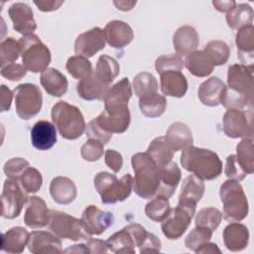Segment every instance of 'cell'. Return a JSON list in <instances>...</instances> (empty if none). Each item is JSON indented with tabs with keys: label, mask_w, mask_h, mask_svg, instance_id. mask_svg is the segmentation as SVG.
I'll use <instances>...</instances> for the list:
<instances>
[{
	"label": "cell",
	"mask_w": 254,
	"mask_h": 254,
	"mask_svg": "<svg viewBox=\"0 0 254 254\" xmlns=\"http://www.w3.org/2000/svg\"><path fill=\"white\" fill-rule=\"evenodd\" d=\"M227 85L221 104L226 109L252 108L253 67L234 64L227 69Z\"/></svg>",
	"instance_id": "1"
},
{
	"label": "cell",
	"mask_w": 254,
	"mask_h": 254,
	"mask_svg": "<svg viewBox=\"0 0 254 254\" xmlns=\"http://www.w3.org/2000/svg\"><path fill=\"white\" fill-rule=\"evenodd\" d=\"M182 167L202 181H212L222 173V162L216 153L190 146L181 155Z\"/></svg>",
	"instance_id": "2"
},
{
	"label": "cell",
	"mask_w": 254,
	"mask_h": 254,
	"mask_svg": "<svg viewBox=\"0 0 254 254\" xmlns=\"http://www.w3.org/2000/svg\"><path fill=\"white\" fill-rule=\"evenodd\" d=\"M135 173L133 190L142 198H152L157 195L160 188V168L147 153H137L131 158Z\"/></svg>",
	"instance_id": "3"
},
{
	"label": "cell",
	"mask_w": 254,
	"mask_h": 254,
	"mask_svg": "<svg viewBox=\"0 0 254 254\" xmlns=\"http://www.w3.org/2000/svg\"><path fill=\"white\" fill-rule=\"evenodd\" d=\"M51 116L60 135L64 139L75 140L86 128L81 111L66 101L57 102L52 108Z\"/></svg>",
	"instance_id": "4"
},
{
	"label": "cell",
	"mask_w": 254,
	"mask_h": 254,
	"mask_svg": "<svg viewBox=\"0 0 254 254\" xmlns=\"http://www.w3.org/2000/svg\"><path fill=\"white\" fill-rule=\"evenodd\" d=\"M93 184L101 197V202L105 204L124 201L130 196L133 190V178L130 174H126L118 180L115 175L99 172L95 175Z\"/></svg>",
	"instance_id": "5"
},
{
	"label": "cell",
	"mask_w": 254,
	"mask_h": 254,
	"mask_svg": "<svg viewBox=\"0 0 254 254\" xmlns=\"http://www.w3.org/2000/svg\"><path fill=\"white\" fill-rule=\"evenodd\" d=\"M219 196L223 205L222 215L225 220L239 222L248 215V200L243 188L237 181L227 180L222 183Z\"/></svg>",
	"instance_id": "6"
},
{
	"label": "cell",
	"mask_w": 254,
	"mask_h": 254,
	"mask_svg": "<svg viewBox=\"0 0 254 254\" xmlns=\"http://www.w3.org/2000/svg\"><path fill=\"white\" fill-rule=\"evenodd\" d=\"M23 65L34 73L43 72L51 63L52 57L49 48L35 34L22 36L19 39Z\"/></svg>",
	"instance_id": "7"
},
{
	"label": "cell",
	"mask_w": 254,
	"mask_h": 254,
	"mask_svg": "<svg viewBox=\"0 0 254 254\" xmlns=\"http://www.w3.org/2000/svg\"><path fill=\"white\" fill-rule=\"evenodd\" d=\"M16 113L22 120L36 116L43 106V94L40 87L34 83H23L13 90Z\"/></svg>",
	"instance_id": "8"
},
{
	"label": "cell",
	"mask_w": 254,
	"mask_h": 254,
	"mask_svg": "<svg viewBox=\"0 0 254 254\" xmlns=\"http://www.w3.org/2000/svg\"><path fill=\"white\" fill-rule=\"evenodd\" d=\"M148 234L149 232L142 225L132 223L109 236L106 243L113 253L134 254L135 247L140 248Z\"/></svg>",
	"instance_id": "9"
},
{
	"label": "cell",
	"mask_w": 254,
	"mask_h": 254,
	"mask_svg": "<svg viewBox=\"0 0 254 254\" xmlns=\"http://www.w3.org/2000/svg\"><path fill=\"white\" fill-rule=\"evenodd\" d=\"M50 229L60 238L72 241L88 240L91 235L87 232L81 219L75 218L65 212L50 210Z\"/></svg>",
	"instance_id": "10"
},
{
	"label": "cell",
	"mask_w": 254,
	"mask_h": 254,
	"mask_svg": "<svg viewBox=\"0 0 254 254\" xmlns=\"http://www.w3.org/2000/svg\"><path fill=\"white\" fill-rule=\"evenodd\" d=\"M195 208L180 203L175 208H171L167 217L162 221L161 229L164 235L170 240L181 238L189 228L195 214Z\"/></svg>",
	"instance_id": "11"
},
{
	"label": "cell",
	"mask_w": 254,
	"mask_h": 254,
	"mask_svg": "<svg viewBox=\"0 0 254 254\" xmlns=\"http://www.w3.org/2000/svg\"><path fill=\"white\" fill-rule=\"evenodd\" d=\"M27 193L18 180L7 178L1 193L2 216L7 219H13L19 216L24 204L29 198Z\"/></svg>",
	"instance_id": "12"
},
{
	"label": "cell",
	"mask_w": 254,
	"mask_h": 254,
	"mask_svg": "<svg viewBox=\"0 0 254 254\" xmlns=\"http://www.w3.org/2000/svg\"><path fill=\"white\" fill-rule=\"evenodd\" d=\"M222 122L223 132L229 138L253 137L252 109H227Z\"/></svg>",
	"instance_id": "13"
},
{
	"label": "cell",
	"mask_w": 254,
	"mask_h": 254,
	"mask_svg": "<svg viewBox=\"0 0 254 254\" xmlns=\"http://www.w3.org/2000/svg\"><path fill=\"white\" fill-rule=\"evenodd\" d=\"M94 120L107 134H120L128 129L131 122V115L128 107L116 111L103 110Z\"/></svg>",
	"instance_id": "14"
},
{
	"label": "cell",
	"mask_w": 254,
	"mask_h": 254,
	"mask_svg": "<svg viewBox=\"0 0 254 254\" xmlns=\"http://www.w3.org/2000/svg\"><path fill=\"white\" fill-rule=\"evenodd\" d=\"M105 43L103 30L94 27L77 36L74 42V52L78 56L91 58L105 48Z\"/></svg>",
	"instance_id": "15"
},
{
	"label": "cell",
	"mask_w": 254,
	"mask_h": 254,
	"mask_svg": "<svg viewBox=\"0 0 254 254\" xmlns=\"http://www.w3.org/2000/svg\"><path fill=\"white\" fill-rule=\"evenodd\" d=\"M81 221L90 235H100L113 225L114 216L109 211H103L95 205H88L81 214Z\"/></svg>",
	"instance_id": "16"
},
{
	"label": "cell",
	"mask_w": 254,
	"mask_h": 254,
	"mask_svg": "<svg viewBox=\"0 0 254 254\" xmlns=\"http://www.w3.org/2000/svg\"><path fill=\"white\" fill-rule=\"evenodd\" d=\"M132 96V86L128 77L109 87L104 97V110L116 111L128 107V102Z\"/></svg>",
	"instance_id": "17"
},
{
	"label": "cell",
	"mask_w": 254,
	"mask_h": 254,
	"mask_svg": "<svg viewBox=\"0 0 254 254\" xmlns=\"http://www.w3.org/2000/svg\"><path fill=\"white\" fill-rule=\"evenodd\" d=\"M8 15L13 23L14 30L23 36L33 34L37 29L33 11L25 3L18 2L12 4L8 9Z\"/></svg>",
	"instance_id": "18"
},
{
	"label": "cell",
	"mask_w": 254,
	"mask_h": 254,
	"mask_svg": "<svg viewBox=\"0 0 254 254\" xmlns=\"http://www.w3.org/2000/svg\"><path fill=\"white\" fill-rule=\"evenodd\" d=\"M50 210L45 200L40 196H30L26 202L24 214L25 224L32 229L42 228L49 224Z\"/></svg>",
	"instance_id": "19"
},
{
	"label": "cell",
	"mask_w": 254,
	"mask_h": 254,
	"mask_svg": "<svg viewBox=\"0 0 254 254\" xmlns=\"http://www.w3.org/2000/svg\"><path fill=\"white\" fill-rule=\"evenodd\" d=\"M103 33L106 43L115 49H122L126 47L134 39L132 28L126 22L120 20L108 22Z\"/></svg>",
	"instance_id": "20"
},
{
	"label": "cell",
	"mask_w": 254,
	"mask_h": 254,
	"mask_svg": "<svg viewBox=\"0 0 254 254\" xmlns=\"http://www.w3.org/2000/svg\"><path fill=\"white\" fill-rule=\"evenodd\" d=\"M28 249L34 254L62 253V241L59 236L47 231H33L30 233Z\"/></svg>",
	"instance_id": "21"
},
{
	"label": "cell",
	"mask_w": 254,
	"mask_h": 254,
	"mask_svg": "<svg viewBox=\"0 0 254 254\" xmlns=\"http://www.w3.org/2000/svg\"><path fill=\"white\" fill-rule=\"evenodd\" d=\"M225 91L226 85L224 82L220 78L212 76L199 85L197 95L203 105L215 107L221 104Z\"/></svg>",
	"instance_id": "22"
},
{
	"label": "cell",
	"mask_w": 254,
	"mask_h": 254,
	"mask_svg": "<svg viewBox=\"0 0 254 254\" xmlns=\"http://www.w3.org/2000/svg\"><path fill=\"white\" fill-rule=\"evenodd\" d=\"M31 142L34 148L46 151L57 142V130L55 124L47 120L37 121L31 129Z\"/></svg>",
	"instance_id": "23"
},
{
	"label": "cell",
	"mask_w": 254,
	"mask_h": 254,
	"mask_svg": "<svg viewBox=\"0 0 254 254\" xmlns=\"http://www.w3.org/2000/svg\"><path fill=\"white\" fill-rule=\"evenodd\" d=\"M199 44V36L196 30L189 25L177 29L173 36V45L178 56L187 57L196 51Z\"/></svg>",
	"instance_id": "24"
},
{
	"label": "cell",
	"mask_w": 254,
	"mask_h": 254,
	"mask_svg": "<svg viewBox=\"0 0 254 254\" xmlns=\"http://www.w3.org/2000/svg\"><path fill=\"white\" fill-rule=\"evenodd\" d=\"M235 44L237 47V55L241 61V64L253 67L254 55V27L247 25L238 29L235 36Z\"/></svg>",
	"instance_id": "25"
},
{
	"label": "cell",
	"mask_w": 254,
	"mask_h": 254,
	"mask_svg": "<svg viewBox=\"0 0 254 254\" xmlns=\"http://www.w3.org/2000/svg\"><path fill=\"white\" fill-rule=\"evenodd\" d=\"M109 84L101 80L93 71L90 75L80 79L76 84V92L84 100H102L104 99Z\"/></svg>",
	"instance_id": "26"
},
{
	"label": "cell",
	"mask_w": 254,
	"mask_h": 254,
	"mask_svg": "<svg viewBox=\"0 0 254 254\" xmlns=\"http://www.w3.org/2000/svg\"><path fill=\"white\" fill-rule=\"evenodd\" d=\"M161 90L167 96L183 97L188 91V80L181 70H167L160 73Z\"/></svg>",
	"instance_id": "27"
},
{
	"label": "cell",
	"mask_w": 254,
	"mask_h": 254,
	"mask_svg": "<svg viewBox=\"0 0 254 254\" xmlns=\"http://www.w3.org/2000/svg\"><path fill=\"white\" fill-rule=\"evenodd\" d=\"M204 190L205 187L203 181L195 175H189L183 181L179 203L196 207V203L202 198Z\"/></svg>",
	"instance_id": "28"
},
{
	"label": "cell",
	"mask_w": 254,
	"mask_h": 254,
	"mask_svg": "<svg viewBox=\"0 0 254 254\" xmlns=\"http://www.w3.org/2000/svg\"><path fill=\"white\" fill-rule=\"evenodd\" d=\"M223 243L225 247L232 252H238L245 249L249 242L248 228L239 222H231L222 232Z\"/></svg>",
	"instance_id": "29"
},
{
	"label": "cell",
	"mask_w": 254,
	"mask_h": 254,
	"mask_svg": "<svg viewBox=\"0 0 254 254\" xmlns=\"http://www.w3.org/2000/svg\"><path fill=\"white\" fill-rule=\"evenodd\" d=\"M50 193L57 203L69 204L75 199L77 190L74 183L70 179L59 176L52 180L50 184Z\"/></svg>",
	"instance_id": "30"
},
{
	"label": "cell",
	"mask_w": 254,
	"mask_h": 254,
	"mask_svg": "<svg viewBox=\"0 0 254 254\" xmlns=\"http://www.w3.org/2000/svg\"><path fill=\"white\" fill-rule=\"evenodd\" d=\"M181 178V170L173 161L160 168V188L156 196L170 198L179 186Z\"/></svg>",
	"instance_id": "31"
},
{
	"label": "cell",
	"mask_w": 254,
	"mask_h": 254,
	"mask_svg": "<svg viewBox=\"0 0 254 254\" xmlns=\"http://www.w3.org/2000/svg\"><path fill=\"white\" fill-rule=\"evenodd\" d=\"M165 139L172 147L174 152L185 150L193 143V138L190 127L183 122L172 123L166 131Z\"/></svg>",
	"instance_id": "32"
},
{
	"label": "cell",
	"mask_w": 254,
	"mask_h": 254,
	"mask_svg": "<svg viewBox=\"0 0 254 254\" xmlns=\"http://www.w3.org/2000/svg\"><path fill=\"white\" fill-rule=\"evenodd\" d=\"M29 236L26 228L12 227L1 235V250L6 253H22L28 244Z\"/></svg>",
	"instance_id": "33"
},
{
	"label": "cell",
	"mask_w": 254,
	"mask_h": 254,
	"mask_svg": "<svg viewBox=\"0 0 254 254\" xmlns=\"http://www.w3.org/2000/svg\"><path fill=\"white\" fill-rule=\"evenodd\" d=\"M40 81L46 92L52 96L61 97L67 91L68 82L66 77L54 67H48L41 72Z\"/></svg>",
	"instance_id": "34"
},
{
	"label": "cell",
	"mask_w": 254,
	"mask_h": 254,
	"mask_svg": "<svg viewBox=\"0 0 254 254\" xmlns=\"http://www.w3.org/2000/svg\"><path fill=\"white\" fill-rule=\"evenodd\" d=\"M187 69L196 77H205L209 75L214 65L204 51H194L186 57L184 62Z\"/></svg>",
	"instance_id": "35"
},
{
	"label": "cell",
	"mask_w": 254,
	"mask_h": 254,
	"mask_svg": "<svg viewBox=\"0 0 254 254\" xmlns=\"http://www.w3.org/2000/svg\"><path fill=\"white\" fill-rule=\"evenodd\" d=\"M139 108L141 113L148 118H157L163 115L167 108V99L158 92L139 97Z\"/></svg>",
	"instance_id": "36"
},
{
	"label": "cell",
	"mask_w": 254,
	"mask_h": 254,
	"mask_svg": "<svg viewBox=\"0 0 254 254\" xmlns=\"http://www.w3.org/2000/svg\"><path fill=\"white\" fill-rule=\"evenodd\" d=\"M146 153L159 168H162L172 162L175 152L165 137H157L150 143Z\"/></svg>",
	"instance_id": "37"
},
{
	"label": "cell",
	"mask_w": 254,
	"mask_h": 254,
	"mask_svg": "<svg viewBox=\"0 0 254 254\" xmlns=\"http://www.w3.org/2000/svg\"><path fill=\"white\" fill-rule=\"evenodd\" d=\"M94 72L101 80L110 84L119 74L120 66L114 58L108 55H102L97 60Z\"/></svg>",
	"instance_id": "38"
},
{
	"label": "cell",
	"mask_w": 254,
	"mask_h": 254,
	"mask_svg": "<svg viewBox=\"0 0 254 254\" xmlns=\"http://www.w3.org/2000/svg\"><path fill=\"white\" fill-rule=\"evenodd\" d=\"M253 10L245 3L236 4V6L226 14V22L229 28L236 30L241 27L252 25Z\"/></svg>",
	"instance_id": "39"
},
{
	"label": "cell",
	"mask_w": 254,
	"mask_h": 254,
	"mask_svg": "<svg viewBox=\"0 0 254 254\" xmlns=\"http://www.w3.org/2000/svg\"><path fill=\"white\" fill-rule=\"evenodd\" d=\"M236 160L243 171L249 175L254 172L253 137L243 138L236 146Z\"/></svg>",
	"instance_id": "40"
},
{
	"label": "cell",
	"mask_w": 254,
	"mask_h": 254,
	"mask_svg": "<svg viewBox=\"0 0 254 254\" xmlns=\"http://www.w3.org/2000/svg\"><path fill=\"white\" fill-rule=\"evenodd\" d=\"M203 51L209 57L214 66L226 64L230 56L228 45L221 40H212L208 42Z\"/></svg>",
	"instance_id": "41"
},
{
	"label": "cell",
	"mask_w": 254,
	"mask_h": 254,
	"mask_svg": "<svg viewBox=\"0 0 254 254\" xmlns=\"http://www.w3.org/2000/svg\"><path fill=\"white\" fill-rule=\"evenodd\" d=\"M65 68L67 72L76 79H83L93 72L92 64L87 58L78 55L68 58Z\"/></svg>",
	"instance_id": "42"
},
{
	"label": "cell",
	"mask_w": 254,
	"mask_h": 254,
	"mask_svg": "<svg viewBox=\"0 0 254 254\" xmlns=\"http://www.w3.org/2000/svg\"><path fill=\"white\" fill-rule=\"evenodd\" d=\"M158 88L159 86L157 79L152 73L142 71L134 76L133 89L135 95H137L138 97L157 92Z\"/></svg>",
	"instance_id": "43"
},
{
	"label": "cell",
	"mask_w": 254,
	"mask_h": 254,
	"mask_svg": "<svg viewBox=\"0 0 254 254\" xmlns=\"http://www.w3.org/2000/svg\"><path fill=\"white\" fill-rule=\"evenodd\" d=\"M170 209L169 198L156 196L146 204L145 214L153 221L162 222L167 217Z\"/></svg>",
	"instance_id": "44"
},
{
	"label": "cell",
	"mask_w": 254,
	"mask_h": 254,
	"mask_svg": "<svg viewBox=\"0 0 254 254\" xmlns=\"http://www.w3.org/2000/svg\"><path fill=\"white\" fill-rule=\"evenodd\" d=\"M222 213L215 207H203L195 215V226L205 227L214 231L220 224Z\"/></svg>",
	"instance_id": "45"
},
{
	"label": "cell",
	"mask_w": 254,
	"mask_h": 254,
	"mask_svg": "<svg viewBox=\"0 0 254 254\" xmlns=\"http://www.w3.org/2000/svg\"><path fill=\"white\" fill-rule=\"evenodd\" d=\"M19 182L28 193H35L40 190L43 185V178L37 169L29 167L20 176Z\"/></svg>",
	"instance_id": "46"
},
{
	"label": "cell",
	"mask_w": 254,
	"mask_h": 254,
	"mask_svg": "<svg viewBox=\"0 0 254 254\" xmlns=\"http://www.w3.org/2000/svg\"><path fill=\"white\" fill-rule=\"evenodd\" d=\"M21 55L20 44L13 38H7L0 44L1 66L14 63Z\"/></svg>",
	"instance_id": "47"
},
{
	"label": "cell",
	"mask_w": 254,
	"mask_h": 254,
	"mask_svg": "<svg viewBox=\"0 0 254 254\" xmlns=\"http://www.w3.org/2000/svg\"><path fill=\"white\" fill-rule=\"evenodd\" d=\"M212 232L213 231H211L208 228L195 226V228L192 229L186 237V240H185L186 247L194 252L200 245H202L207 241H210Z\"/></svg>",
	"instance_id": "48"
},
{
	"label": "cell",
	"mask_w": 254,
	"mask_h": 254,
	"mask_svg": "<svg viewBox=\"0 0 254 254\" xmlns=\"http://www.w3.org/2000/svg\"><path fill=\"white\" fill-rule=\"evenodd\" d=\"M183 66L184 61L177 54L160 56L155 62V68L159 74L167 70H182Z\"/></svg>",
	"instance_id": "49"
},
{
	"label": "cell",
	"mask_w": 254,
	"mask_h": 254,
	"mask_svg": "<svg viewBox=\"0 0 254 254\" xmlns=\"http://www.w3.org/2000/svg\"><path fill=\"white\" fill-rule=\"evenodd\" d=\"M104 144L95 139H88L80 148V155L87 162H95L104 152Z\"/></svg>",
	"instance_id": "50"
},
{
	"label": "cell",
	"mask_w": 254,
	"mask_h": 254,
	"mask_svg": "<svg viewBox=\"0 0 254 254\" xmlns=\"http://www.w3.org/2000/svg\"><path fill=\"white\" fill-rule=\"evenodd\" d=\"M29 167L30 164L27 160L23 158H12L4 164L3 171L7 178L19 181L20 176Z\"/></svg>",
	"instance_id": "51"
},
{
	"label": "cell",
	"mask_w": 254,
	"mask_h": 254,
	"mask_svg": "<svg viewBox=\"0 0 254 254\" xmlns=\"http://www.w3.org/2000/svg\"><path fill=\"white\" fill-rule=\"evenodd\" d=\"M224 173L229 180H234L237 182L242 181L247 176V174L243 171V169L238 164L235 155H229L226 158Z\"/></svg>",
	"instance_id": "52"
},
{
	"label": "cell",
	"mask_w": 254,
	"mask_h": 254,
	"mask_svg": "<svg viewBox=\"0 0 254 254\" xmlns=\"http://www.w3.org/2000/svg\"><path fill=\"white\" fill-rule=\"evenodd\" d=\"M0 72H1V75L3 77L7 78L8 80L18 81L26 75L27 69L23 64L11 63V64L1 66Z\"/></svg>",
	"instance_id": "53"
},
{
	"label": "cell",
	"mask_w": 254,
	"mask_h": 254,
	"mask_svg": "<svg viewBox=\"0 0 254 254\" xmlns=\"http://www.w3.org/2000/svg\"><path fill=\"white\" fill-rule=\"evenodd\" d=\"M86 136L88 139H95L103 143L104 145L109 142L112 135L107 134L104 132L95 122L94 119H92L86 126Z\"/></svg>",
	"instance_id": "54"
},
{
	"label": "cell",
	"mask_w": 254,
	"mask_h": 254,
	"mask_svg": "<svg viewBox=\"0 0 254 254\" xmlns=\"http://www.w3.org/2000/svg\"><path fill=\"white\" fill-rule=\"evenodd\" d=\"M104 158H105L104 161H105L106 166L111 171H113L114 173H118L121 170V168L123 166V158L119 152H117L115 150L108 149L105 151Z\"/></svg>",
	"instance_id": "55"
},
{
	"label": "cell",
	"mask_w": 254,
	"mask_h": 254,
	"mask_svg": "<svg viewBox=\"0 0 254 254\" xmlns=\"http://www.w3.org/2000/svg\"><path fill=\"white\" fill-rule=\"evenodd\" d=\"M161 251V240L153 233L148 234L145 242L139 248L140 253H157Z\"/></svg>",
	"instance_id": "56"
},
{
	"label": "cell",
	"mask_w": 254,
	"mask_h": 254,
	"mask_svg": "<svg viewBox=\"0 0 254 254\" xmlns=\"http://www.w3.org/2000/svg\"><path fill=\"white\" fill-rule=\"evenodd\" d=\"M85 245L89 253H105L109 250L106 241H103L100 239L89 238Z\"/></svg>",
	"instance_id": "57"
},
{
	"label": "cell",
	"mask_w": 254,
	"mask_h": 254,
	"mask_svg": "<svg viewBox=\"0 0 254 254\" xmlns=\"http://www.w3.org/2000/svg\"><path fill=\"white\" fill-rule=\"evenodd\" d=\"M13 91H11L6 85H1V111H7L11 107V102L13 98Z\"/></svg>",
	"instance_id": "58"
},
{
	"label": "cell",
	"mask_w": 254,
	"mask_h": 254,
	"mask_svg": "<svg viewBox=\"0 0 254 254\" xmlns=\"http://www.w3.org/2000/svg\"><path fill=\"white\" fill-rule=\"evenodd\" d=\"M34 4L38 7L40 11L51 12L58 10L64 4V1H34Z\"/></svg>",
	"instance_id": "59"
},
{
	"label": "cell",
	"mask_w": 254,
	"mask_h": 254,
	"mask_svg": "<svg viewBox=\"0 0 254 254\" xmlns=\"http://www.w3.org/2000/svg\"><path fill=\"white\" fill-rule=\"evenodd\" d=\"M212 5L214 6V8L219 11V12H222V13H228L230 12L235 6H236V2L231 0V1H217V0H214L212 1Z\"/></svg>",
	"instance_id": "60"
},
{
	"label": "cell",
	"mask_w": 254,
	"mask_h": 254,
	"mask_svg": "<svg viewBox=\"0 0 254 254\" xmlns=\"http://www.w3.org/2000/svg\"><path fill=\"white\" fill-rule=\"evenodd\" d=\"M194 252L195 253H220L221 251L215 243H211L207 241L202 245H200Z\"/></svg>",
	"instance_id": "61"
},
{
	"label": "cell",
	"mask_w": 254,
	"mask_h": 254,
	"mask_svg": "<svg viewBox=\"0 0 254 254\" xmlns=\"http://www.w3.org/2000/svg\"><path fill=\"white\" fill-rule=\"evenodd\" d=\"M136 3H137L136 1H126V0L113 2V4L116 6V8L121 11H130L136 5Z\"/></svg>",
	"instance_id": "62"
},
{
	"label": "cell",
	"mask_w": 254,
	"mask_h": 254,
	"mask_svg": "<svg viewBox=\"0 0 254 254\" xmlns=\"http://www.w3.org/2000/svg\"><path fill=\"white\" fill-rule=\"evenodd\" d=\"M64 252H65V253H68V252H73V253H89L85 244L72 245L71 247H68L67 249H65Z\"/></svg>",
	"instance_id": "63"
}]
</instances>
